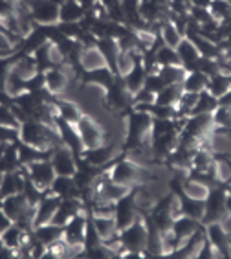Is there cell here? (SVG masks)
Instances as JSON below:
<instances>
[{
  "label": "cell",
  "mask_w": 231,
  "mask_h": 259,
  "mask_svg": "<svg viewBox=\"0 0 231 259\" xmlns=\"http://www.w3.org/2000/svg\"><path fill=\"white\" fill-rule=\"evenodd\" d=\"M152 116L143 110L131 109L125 116V140H123V153L141 151L145 142H151Z\"/></svg>",
  "instance_id": "1"
},
{
  "label": "cell",
  "mask_w": 231,
  "mask_h": 259,
  "mask_svg": "<svg viewBox=\"0 0 231 259\" xmlns=\"http://www.w3.org/2000/svg\"><path fill=\"white\" fill-rule=\"evenodd\" d=\"M106 175L110 180L127 186V188H134V186L147 182L149 179H156L151 171L145 169V165L138 164L132 158H125V155H121L118 160H114V164L110 165V169L106 171Z\"/></svg>",
  "instance_id": "2"
},
{
  "label": "cell",
  "mask_w": 231,
  "mask_h": 259,
  "mask_svg": "<svg viewBox=\"0 0 231 259\" xmlns=\"http://www.w3.org/2000/svg\"><path fill=\"white\" fill-rule=\"evenodd\" d=\"M147 239H149V230H147V223L141 215L131 226L120 230V243H121V246H123V250L145 252Z\"/></svg>",
  "instance_id": "3"
},
{
  "label": "cell",
  "mask_w": 231,
  "mask_h": 259,
  "mask_svg": "<svg viewBox=\"0 0 231 259\" xmlns=\"http://www.w3.org/2000/svg\"><path fill=\"white\" fill-rule=\"evenodd\" d=\"M226 195L227 184H218L209 190L206 197V211L202 217V225H209L215 221H222L226 215Z\"/></svg>",
  "instance_id": "4"
},
{
  "label": "cell",
  "mask_w": 231,
  "mask_h": 259,
  "mask_svg": "<svg viewBox=\"0 0 231 259\" xmlns=\"http://www.w3.org/2000/svg\"><path fill=\"white\" fill-rule=\"evenodd\" d=\"M105 103L108 109L118 110V112L132 109V105H134V94L125 87L121 75H118L114 83L105 90Z\"/></svg>",
  "instance_id": "5"
},
{
  "label": "cell",
  "mask_w": 231,
  "mask_h": 259,
  "mask_svg": "<svg viewBox=\"0 0 231 259\" xmlns=\"http://www.w3.org/2000/svg\"><path fill=\"white\" fill-rule=\"evenodd\" d=\"M24 6L37 24L53 26L59 22V2L55 0H28Z\"/></svg>",
  "instance_id": "6"
},
{
  "label": "cell",
  "mask_w": 231,
  "mask_h": 259,
  "mask_svg": "<svg viewBox=\"0 0 231 259\" xmlns=\"http://www.w3.org/2000/svg\"><path fill=\"white\" fill-rule=\"evenodd\" d=\"M77 133H79L81 140H83V145L85 149H92V147H97V145H103L106 140V131L97 123L94 118L83 114L79 121H77Z\"/></svg>",
  "instance_id": "7"
},
{
  "label": "cell",
  "mask_w": 231,
  "mask_h": 259,
  "mask_svg": "<svg viewBox=\"0 0 231 259\" xmlns=\"http://www.w3.org/2000/svg\"><path fill=\"white\" fill-rule=\"evenodd\" d=\"M77 160L79 156L70 149L66 147L65 144L55 145L50 153V162L53 165L57 175H65V177H74L77 171Z\"/></svg>",
  "instance_id": "8"
},
{
  "label": "cell",
  "mask_w": 231,
  "mask_h": 259,
  "mask_svg": "<svg viewBox=\"0 0 231 259\" xmlns=\"http://www.w3.org/2000/svg\"><path fill=\"white\" fill-rule=\"evenodd\" d=\"M26 173L28 177L31 179V182L40 188L42 191H48L50 190L51 182L55 179V169H53V165H51L50 158H44V160H37L33 164L26 165Z\"/></svg>",
  "instance_id": "9"
},
{
  "label": "cell",
  "mask_w": 231,
  "mask_h": 259,
  "mask_svg": "<svg viewBox=\"0 0 231 259\" xmlns=\"http://www.w3.org/2000/svg\"><path fill=\"white\" fill-rule=\"evenodd\" d=\"M206 226V235L209 243L213 244V248L216 250L218 257L229 259L231 257V237L227 235V232L224 230L220 221H215V223H209Z\"/></svg>",
  "instance_id": "10"
},
{
  "label": "cell",
  "mask_w": 231,
  "mask_h": 259,
  "mask_svg": "<svg viewBox=\"0 0 231 259\" xmlns=\"http://www.w3.org/2000/svg\"><path fill=\"white\" fill-rule=\"evenodd\" d=\"M55 129L61 136V144H65L66 147H70L77 156L83 155V151H85V145H83V140H81L79 133H77V127L70 121L63 120L57 116L55 120Z\"/></svg>",
  "instance_id": "11"
},
{
  "label": "cell",
  "mask_w": 231,
  "mask_h": 259,
  "mask_svg": "<svg viewBox=\"0 0 231 259\" xmlns=\"http://www.w3.org/2000/svg\"><path fill=\"white\" fill-rule=\"evenodd\" d=\"M88 223V217L83 215V211L74 215L65 226H63V241L68 246H76V244H83L85 246V228Z\"/></svg>",
  "instance_id": "12"
},
{
  "label": "cell",
  "mask_w": 231,
  "mask_h": 259,
  "mask_svg": "<svg viewBox=\"0 0 231 259\" xmlns=\"http://www.w3.org/2000/svg\"><path fill=\"white\" fill-rule=\"evenodd\" d=\"M59 204H61L59 195H53L51 191H46V195L40 199L39 204L35 206V219H33V225L40 226V225H46V223H51Z\"/></svg>",
  "instance_id": "13"
},
{
  "label": "cell",
  "mask_w": 231,
  "mask_h": 259,
  "mask_svg": "<svg viewBox=\"0 0 231 259\" xmlns=\"http://www.w3.org/2000/svg\"><path fill=\"white\" fill-rule=\"evenodd\" d=\"M81 158L86 160L88 164L97 165V167H106V165H112L116 160V147L110 144H103L97 145V147H92V149H85Z\"/></svg>",
  "instance_id": "14"
},
{
  "label": "cell",
  "mask_w": 231,
  "mask_h": 259,
  "mask_svg": "<svg viewBox=\"0 0 231 259\" xmlns=\"http://www.w3.org/2000/svg\"><path fill=\"white\" fill-rule=\"evenodd\" d=\"M202 226H204L202 225V221L193 219V217H189V215H178V217H175L171 230H172V234H175L176 241H178V246H180L186 239H189L193 234H196Z\"/></svg>",
  "instance_id": "15"
},
{
  "label": "cell",
  "mask_w": 231,
  "mask_h": 259,
  "mask_svg": "<svg viewBox=\"0 0 231 259\" xmlns=\"http://www.w3.org/2000/svg\"><path fill=\"white\" fill-rule=\"evenodd\" d=\"M79 66L83 68V72H88V70H96V68H103L106 65L105 57L99 52V48L94 45H83L79 52Z\"/></svg>",
  "instance_id": "16"
},
{
  "label": "cell",
  "mask_w": 231,
  "mask_h": 259,
  "mask_svg": "<svg viewBox=\"0 0 231 259\" xmlns=\"http://www.w3.org/2000/svg\"><path fill=\"white\" fill-rule=\"evenodd\" d=\"M44 81H46V89L51 96H59L63 94L70 83V77L66 74L63 66H53V68L46 70L44 72Z\"/></svg>",
  "instance_id": "17"
},
{
  "label": "cell",
  "mask_w": 231,
  "mask_h": 259,
  "mask_svg": "<svg viewBox=\"0 0 231 259\" xmlns=\"http://www.w3.org/2000/svg\"><path fill=\"white\" fill-rule=\"evenodd\" d=\"M118 77L114 70L110 66H103V68H96V70H88L83 74V83L85 85H94L99 87V89H108Z\"/></svg>",
  "instance_id": "18"
},
{
  "label": "cell",
  "mask_w": 231,
  "mask_h": 259,
  "mask_svg": "<svg viewBox=\"0 0 231 259\" xmlns=\"http://www.w3.org/2000/svg\"><path fill=\"white\" fill-rule=\"evenodd\" d=\"M147 68L145 65H143V55H141L140 59L136 61L134 66L131 68V72L125 75H121L123 77V83H125V87L129 90H131L132 94H136L138 90L143 89V85H145V79H147Z\"/></svg>",
  "instance_id": "19"
},
{
  "label": "cell",
  "mask_w": 231,
  "mask_h": 259,
  "mask_svg": "<svg viewBox=\"0 0 231 259\" xmlns=\"http://www.w3.org/2000/svg\"><path fill=\"white\" fill-rule=\"evenodd\" d=\"M96 46L99 48L103 57H105L106 65L110 66L116 74H118V57H120V54H121L118 39H112V37H101V39L96 40Z\"/></svg>",
  "instance_id": "20"
},
{
  "label": "cell",
  "mask_w": 231,
  "mask_h": 259,
  "mask_svg": "<svg viewBox=\"0 0 231 259\" xmlns=\"http://www.w3.org/2000/svg\"><path fill=\"white\" fill-rule=\"evenodd\" d=\"M176 54H178V59H180V65L186 66L187 70L191 68L193 65H195L196 61L200 59V50L196 48V45L193 42V39H189V37H184V39L180 40V45L175 48Z\"/></svg>",
  "instance_id": "21"
},
{
  "label": "cell",
  "mask_w": 231,
  "mask_h": 259,
  "mask_svg": "<svg viewBox=\"0 0 231 259\" xmlns=\"http://www.w3.org/2000/svg\"><path fill=\"white\" fill-rule=\"evenodd\" d=\"M86 10L77 0H61L59 2V22H81Z\"/></svg>",
  "instance_id": "22"
},
{
  "label": "cell",
  "mask_w": 231,
  "mask_h": 259,
  "mask_svg": "<svg viewBox=\"0 0 231 259\" xmlns=\"http://www.w3.org/2000/svg\"><path fill=\"white\" fill-rule=\"evenodd\" d=\"M11 70H13L17 75H20L24 81H28L30 77H33V75L39 72V66H37V61H35V57H33V55H31V54H22V55H19V57H15V59H13Z\"/></svg>",
  "instance_id": "23"
},
{
  "label": "cell",
  "mask_w": 231,
  "mask_h": 259,
  "mask_svg": "<svg viewBox=\"0 0 231 259\" xmlns=\"http://www.w3.org/2000/svg\"><path fill=\"white\" fill-rule=\"evenodd\" d=\"M31 234H33V237L37 241H40L46 246H50V244L63 239V226L53 225V223H46V225L35 226Z\"/></svg>",
  "instance_id": "24"
},
{
  "label": "cell",
  "mask_w": 231,
  "mask_h": 259,
  "mask_svg": "<svg viewBox=\"0 0 231 259\" xmlns=\"http://www.w3.org/2000/svg\"><path fill=\"white\" fill-rule=\"evenodd\" d=\"M50 153L51 151H42V149H37L33 145H28L24 142H20L17 144V155H19V164L20 165H30L37 160H44V158H50Z\"/></svg>",
  "instance_id": "25"
},
{
  "label": "cell",
  "mask_w": 231,
  "mask_h": 259,
  "mask_svg": "<svg viewBox=\"0 0 231 259\" xmlns=\"http://www.w3.org/2000/svg\"><path fill=\"white\" fill-rule=\"evenodd\" d=\"M26 237H28V232H24V230L20 228L19 225H15V223H11V225L0 234V244H4L8 248L19 250L20 244L26 241Z\"/></svg>",
  "instance_id": "26"
},
{
  "label": "cell",
  "mask_w": 231,
  "mask_h": 259,
  "mask_svg": "<svg viewBox=\"0 0 231 259\" xmlns=\"http://www.w3.org/2000/svg\"><path fill=\"white\" fill-rule=\"evenodd\" d=\"M160 39L165 46L176 48V46L180 45V40L184 39V33H182V31L175 26V22L167 17L165 20H161L160 22Z\"/></svg>",
  "instance_id": "27"
},
{
  "label": "cell",
  "mask_w": 231,
  "mask_h": 259,
  "mask_svg": "<svg viewBox=\"0 0 231 259\" xmlns=\"http://www.w3.org/2000/svg\"><path fill=\"white\" fill-rule=\"evenodd\" d=\"M55 109L57 116L63 118V120L70 121V123L77 125V121L83 118V110L79 109V105L74 103V101H66V100H55Z\"/></svg>",
  "instance_id": "28"
},
{
  "label": "cell",
  "mask_w": 231,
  "mask_h": 259,
  "mask_svg": "<svg viewBox=\"0 0 231 259\" xmlns=\"http://www.w3.org/2000/svg\"><path fill=\"white\" fill-rule=\"evenodd\" d=\"M229 89H231V72H218V74L209 77L206 90H209L215 98L220 100L222 96L226 94Z\"/></svg>",
  "instance_id": "29"
},
{
  "label": "cell",
  "mask_w": 231,
  "mask_h": 259,
  "mask_svg": "<svg viewBox=\"0 0 231 259\" xmlns=\"http://www.w3.org/2000/svg\"><path fill=\"white\" fill-rule=\"evenodd\" d=\"M158 74L163 79L165 85H182L187 75V68L182 65H169V66H160Z\"/></svg>",
  "instance_id": "30"
},
{
  "label": "cell",
  "mask_w": 231,
  "mask_h": 259,
  "mask_svg": "<svg viewBox=\"0 0 231 259\" xmlns=\"http://www.w3.org/2000/svg\"><path fill=\"white\" fill-rule=\"evenodd\" d=\"M207 77L206 74H202V72H196V70H187V75L184 83H182V89L186 90V92H195V94H200L202 90L207 89Z\"/></svg>",
  "instance_id": "31"
},
{
  "label": "cell",
  "mask_w": 231,
  "mask_h": 259,
  "mask_svg": "<svg viewBox=\"0 0 231 259\" xmlns=\"http://www.w3.org/2000/svg\"><path fill=\"white\" fill-rule=\"evenodd\" d=\"M218 107V98L209 92V90H202L200 94H198V100H196V105L193 112L189 116H195V114H213Z\"/></svg>",
  "instance_id": "32"
},
{
  "label": "cell",
  "mask_w": 231,
  "mask_h": 259,
  "mask_svg": "<svg viewBox=\"0 0 231 259\" xmlns=\"http://www.w3.org/2000/svg\"><path fill=\"white\" fill-rule=\"evenodd\" d=\"M209 190H211V188H207L206 184H202V182H198V180H195V179H189V177H186V179L182 180V191H184L187 197H191V199L206 200Z\"/></svg>",
  "instance_id": "33"
},
{
  "label": "cell",
  "mask_w": 231,
  "mask_h": 259,
  "mask_svg": "<svg viewBox=\"0 0 231 259\" xmlns=\"http://www.w3.org/2000/svg\"><path fill=\"white\" fill-rule=\"evenodd\" d=\"M182 92H184L182 85H165L160 92H158V94H156L154 103L172 105V107H176V103H178V100H180Z\"/></svg>",
  "instance_id": "34"
},
{
  "label": "cell",
  "mask_w": 231,
  "mask_h": 259,
  "mask_svg": "<svg viewBox=\"0 0 231 259\" xmlns=\"http://www.w3.org/2000/svg\"><path fill=\"white\" fill-rule=\"evenodd\" d=\"M2 90L13 100V98H17V96L22 94V92L26 90V81L22 79L20 75H17L13 70H10V74H8V77H6L4 85H2Z\"/></svg>",
  "instance_id": "35"
},
{
  "label": "cell",
  "mask_w": 231,
  "mask_h": 259,
  "mask_svg": "<svg viewBox=\"0 0 231 259\" xmlns=\"http://www.w3.org/2000/svg\"><path fill=\"white\" fill-rule=\"evenodd\" d=\"M152 54H154V59H156V63H158V66L180 65L178 54H176V50H175V48H171V46L161 45V46H158Z\"/></svg>",
  "instance_id": "36"
},
{
  "label": "cell",
  "mask_w": 231,
  "mask_h": 259,
  "mask_svg": "<svg viewBox=\"0 0 231 259\" xmlns=\"http://www.w3.org/2000/svg\"><path fill=\"white\" fill-rule=\"evenodd\" d=\"M196 100H198V94H195V92H186V90L182 92L180 100L176 103V110H178L180 118H186V116L191 114L196 105Z\"/></svg>",
  "instance_id": "37"
},
{
  "label": "cell",
  "mask_w": 231,
  "mask_h": 259,
  "mask_svg": "<svg viewBox=\"0 0 231 259\" xmlns=\"http://www.w3.org/2000/svg\"><path fill=\"white\" fill-rule=\"evenodd\" d=\"M209 13L215 20H224L231 15V4L227 0H211L209 4Z\"/></svg>",
  "instance_id": "38"
},
{
  "label": "cell",
  "mask_w": 231,
  "mask_h": 259,
  "mask_svg": "<svg viewBox=\"0 0 231 259\" xmlns=\"http://www.w3.org/2000/svg\"><path fill=\"white\" fill-rule=\"evenodd\" d=\"M0 125L13 127V129H19L20 127V120L19 116L15 114V109L8 107L6 103H0Z\"/></svg>",
  "instance_id": "39"
},
{
  "label": "cell",
  "mask_w": 231,
  "mask_h": 259,
  "mask_svg": "<svg viewBox=\"0 0 231 259\" xmlns=\"http://www.w3.org/2000/svg\"><path fill=\"white\" fill-rule=\"evenodd\" d=\"M101 243H103V241H101L97 230L92 225L90 217H88V223H86V228H85V250L94 248V246H97V244H101Z\"/></svg>",
  "instance_id": "40"
},
{
  "label": "cell",
  "mask_w": 231,
  "mask_h": 259,
  "mask_svg": "<svg viewBox=\"0 0 231 259\" xmlns=\"http://www.w3.org/2000/svg\"><path fill=\"white\" fill-rule=\"evenodd\" d=\"M13 40H19V39L8 33L4 28H0V52H2L4 55H10L11 52L15 50V45H13Z\"/></svg>",
  "instance_id": "41"
},
{
  "label": "cell",
  "mask_w": 231,
  "mask_h": 259,
  "mask_svg": "<svg viewBox=\"0 0 231 259\" xmlns=\"http://www.w3.org/2000/svg\"><path fill=\"white\" fill-rule=\"evenodd\" d=\"M189 17L193 20H196L198 24H206L209 20L213 19L211 13H209V8H196V6H191V10H189Z\"/></svg>",
  "instance_id": "42"
},
{
  "label": "cell",
  "mask_w": 231,
  "mask_h": 259,
  "mask_svg": "<svg viewBox=\"0 0 231 259\" xmlns=\"http://www.w3.org/2000/svg\"><path fill=\"white\" fill-rule=\"evenodd\" d=\"M145 89L152 90L154 94H158L163 87H165V83H163V79L160 77V74L158 72H151V74H147V79H145Z\"/></svg>",
  "instance_id": "43"
},
{
  "label": "cell",
  "mask_w": 231,
  "mask_h": 259,
  "mask_svg": "<svg viewBox=\"0 0 231 259\" xmlns=\"http://www.w3.org/2000/svg\"><path fill=\"white\" fill-rule=\"evenodd\" d=\"M17 138H19V129L0 125V145L2 144H13V142H17Z\"/></svg>",
  "instance_id": "44"
},
{
  "label": "cell",
  "mask_w": 231,
  "mask_h": 259,
  "mask_svg": "<svg viewBox=\"0 0 231 259\" xmlns=\"http://www.w3.org/2000/svg\"><path fill=\"white\" fill-rule=\"evenodd\" d=\"M156 101V94L152 92V90H149V89H143L141 90H138L134 94V105H140V103H154ZM132 105V107H134Z\"/></svg>",
  "instance_id": "45"
},
{
  "label": "cell",
  "mask_w": 231,
  "mask_h": 259,
  "mask_svg": "<svg viewBox=\"0 0 231 259\" xmlns=\"http://www.w3.org/2000/svg\"><path fill=\"white\" fill-rule=\"evenodd\" d=\"M196 257H198V259H213V257H218L216 250L213 248V244L209 243V239H207V235L204 237V243H202V246H200V250H198Z\"/></svg>",
  "instance_id": "46"
},
{
  "label": "cell",
  "mask_w": 231,
  "mask_h": 259,
  "mask_svg": "<svg viewBox=\"0 0 231 259\" xmlns=\"http://www.w3.org/2000/svg\"><path fill=\"white\" fill-rule=\"evenodd\" d=\"M15 11H17V2H13V0H0V24L8 17L15 15Z\"/></svg>",
  "instance_id": "47"
},
{
  "label": "cell",
  "mask_w": 231,
  "mask_h": 259,
  "mask_svg": "<svg viewBox=\"0 0 231 259\" xmlns=\"http://www.w3.org/2000/svg\"><path fill=\"white\" fill-rule=\"evenodd\" d=\"M11 257H17V250L0 244V259H11Z\"/></svg>",
  "instance_id": "48"
},
{
  "label": "cell",
  "mask_w": 231,
  "mask_h": 259,
  "mask_svg": "<svg viewBox=\"0 0 231 259\" xmlns=\"http://www.w3.org/2000/svg\"><path fill=\"white\" fill-rule=\"evenodd\" d=\"M11 223H13V221H11L10 217H8V215H6V211H4V209L0 208V234H2V232H4V230L8 228V226H10Z\"/></svg>",
  "instance_id": "49"
},
{
  "label": "cell",
  "mask_w": 231,
  "mask_h": 259,
  "mask_svg": "<svg viewBox=\"0 0 231 259\" xmlns=\"http://www.w3.org/2000/svg\"><path fill=\"white\" fill-rule=\"evenodd\" d=\"M222 226H224V230L227 232V235L231 237V213H226L224 217H222Z\"/></svg>",
  "instance_id": "50"
},
{
  "label": "cell",
  "mask_w": 231,
  "mask_h": 259,
  "mask_svg": "<svg viewBox=\"0 0 231 259\" xmlns=\"http://www.w3.org/2000/svg\"><path fill=\"white\" fill-rule=\"evenodd\" d=\"M218 105H222V107H231V89L218 100Z\"/></svg>",
  "instance_id": "51"
},
{
  "label": "cell",
  "mask_w": 231,
  "mask_h": 259,
  "mask_svg": "<svg viewBox=\"0 0 231 259\" xmlns=\"http://www.w3.org/2000/svg\"><path fill=\"white\" fill-rule=\"evenodd\" d=\"M77 2H79V4L83 6L85 10H92V8L97 4V0H77Z\"/></svg>",
  "instance_id": "52"
},
{
  "label": "cell",
  "mask_w": 231,
  "mask_h": 259,
  "mask_svg": "<svg viewBox=\"0 0 231 259\" xmlns=\"http://www.w3.org/2000/svg\"><path fill=\"white\" fill-rule=\"evenodd\" d=\"M226 213H231V190L227 188V195H226Z\"/></svg>",
  "instance_id": "53"
},
{
  "label": "cell",
  "mask_w": 231,
  "mask_h": 259,
  "mask_svg": "<svg viewBox=\"0 0 231 259\" xmlns=\"http://www.w3.org/2000/svg\"><path fill=\"white\" fill-rule=\"evenodd\" d=\"M227 2H229V4H231V0H227Z\"/></svg>",
  "instance_id": "54"
},
{
  "label": "cell",
  "mask_w": 231,
  "mask_h": 259,
  "mask_svg": "<svg viewBox=\"0 0 231 259\" xmlns=\"http://www.w3.org/2000/svg\"><path fill=\"white\" fill-rule=\"evenodd\" d=\"M0 28H2V26H0Z\"/></svg>",
  "instance_id": "55"
},
{
  "label": "cell",
  "mask_w": 231,
  "mask_h": 259,
  "mask_svg": "<svg viewBox=\"0 0 231 259\" xmlns=\"http://www.w3.org/2000/svg\"><path fill=\"white\" fill-rule=\"evenodd\" d=\"M13 2H15V0H13Z\"/></svg>",
  "instance_id": "56"
}]
</instances>
